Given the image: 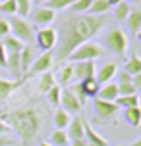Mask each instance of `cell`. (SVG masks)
Listing matches in <instances>:
<instances>
[{"mask_svg":"<svg viewBox=\"0 0 141 146\" xmlns=\"http://www.w3.org/2000/svg\"><path fill=\"white\" fill-rule=\"evenodd\" d=\"M128 4H141V0H126Z\"/></svg>","mask_w":141,"mask_h":146,"instance_id":"cell-46","label":"cell"},{"mask_svg":"<svg viewBox=\"0 0 141 146\" xmlns=\"http://www.w3.org/2000/svg\"><path fill=\"white\" fill-rule=\"evenodd\" d=\"M135 35H137V40H139V42H141V29L137 31V33H135Z\"/></svg>","mask_w":141,"mask_h":146,"instance_id":"cell-47","label":"cell"},{"mask_svg":"<svg viewBox=\"0 0 141 146\" xmlns=\"http://www.w3.org/2000/svg\"><path fill=\"white\" fill-rule=\"evenodd\" d=\"M126 23H128L130 33H134V35L141 29V10H139V8H132L130 15L126 17Z\"/></svg>","mask_w":141,"mask_h":146,"instance_id":"cell-20","label":"cell"},{"mask_svg":"<svg viewBox=\"0 0 141 146\" xmlns=\"http://www.w3.org/2000/svg\"><path fill=\"white\" fill-rule=\"evenodd\" d=\"M52 64H54V54H52V50L50 52H43L41 56L35 58V62H33L31 67H29V71L25 73L23 77L29 79V77H33V75H41V73H45V71H50Z\"/></svg>","mask_w":141,"mask_h":146,"instance_id":"cell-8","label":"cell"},{"mask_svg":"<svg viewBox=\"0 0 141 146\" xmlns=\"http://www.w3.org/2000/svg\"><path fill=\"white\" fill-rule=\"evenodd\" d=\"M0 12H2V14H10V15L17 14L15 0H0Z\"/></svg>","mask_w":141,"mask_h":146,"instance_id":"cell-34","label":"cell"},{"mask_svg":"<svg viewBox=\"0 0 141 146\" xmlns=\"http://www.w3.org/2000/svg\"><path fill=\"white\" fill-rule=\"evenodd\" d=\"M132 12V4H128L126 0L124 2H120L114 6V17H116V21H126V17L130 15Z\"/></svg>","mask_w":141,"mask_h":146,"instance_id":"cell-27","label":"cell"},{"mask_svg":"<svg viewBox=\"0 0 141 146\" xmlns=\"http://www.w3.org/2000/svg\"><path fill=\"white\" fill-rule=\"evenodd\" d=\"M31 21L39 25V27H50V23L56 19V12L45 6H37L35 10H31Z\"/></svg>","mask_w":141,"mask_h":146,"instance_id":"cell-9","label":"cell"},{"mask_svg":"<svg viewBox=\"0 0 141 146\" xmlns=\"http://www.w3.org/2000/svg\"><path fill=\"white\" fill-rule=\"evenodd\" d=\"M108 10H110L108 0H93L91 2V8H89V12L93 15H104Z\"/></svg>","mask_w":141,"mask_h":146,"instance_id":"cell-30","label":"cell"},{"mask_svg":"<svg viewBox=\"0 0 141 146\" xmlns=\"http://www.w3.org/2000/svg\"><path fill=\"white\" fill-rule=\"evenodd\" d=\"M72 92H74L75 98L79 100V104H81V106H85V102H87V96H85V94L81 92V88L77 87V85H74V87H72Z\"/></svg>","mask_w":141,"mask_h":146,"instance_id":"cell-36","label":"cell"},{"mask_svg":"<svg viewBox=\"0 0 141 146\" xmlns=\"http://www.w3.org/2000/svg\"><path fill=\"white\" fill-rule=\"evenodd\" d=\"M35 42H37V48H41L43 52H50L52 48H56L58 31L54 27H41L35 35Z\"/></svg>","mask_w":141,"mask_h":146,"instance_id":"cell-7","label":"cell"},{"mask_svg":"<svg viewBox=\"0 0 141 146\" xmlns=\"http://www.w3.org/2000/svg\"><path fill=\"white\" fill-rule=\"evenodd\" d=\"M60 106H62V110H66L68 113L72 115H79V111H81V104H79V100L75 98V94L72 92V88H66V90H62V96H60Z\"/></svg>","mask_w":141,"mask_h":146,"instance_id":"cell-10","label":"cell"},{"mask_svg":"<svg viewBox=\"0 0 141 146\" xmlns=\"http://www.w3.org/2000/svg\"><path fill=\"white\" fill-rule=\"evenodd\" d=\"M70 139H68V133L62 131V129H56V131L50 133V146H68Z\"/></svg>","mask_w":141,"mask_h":146,"instance_id":"cell-26","label":"cell"},{"mask_svg":"<svg viewBox=\"0 0 141 146\" xmlns=\"http://www.w3.org/2000/svg\"><path fill=\"white\" fill-rule=\"evenodd\" d=\"M2 44H4L6 52H21V48H23V42L17 40V38L12 36V35L4 36V38H2Z\"/></svg>","mask_w":141,"mask_h":146,"instance_id":"cell-28","label":"cell"},{"mask_svg":"<svg viewBox=\"0 0 141 146\" xmlns=\"http://www.w3.org/2000/svg\"><path fill=\"white\" fill-rule=\"evenodd\" d=\"M118 85V96H126V94H135L137 88H135L134 81L132 83H116Z\"/></svg>","mask_w":141,"mask_h":146,"instance_id":"cell-35","label":"cell"},{"mask_svg":"<svg viewBox=\"0 0 141 146\" xmlns=\"http://www.w3.org/2000/svg\"><path fill=\"white\" fill-rule=\"evenodd\" d=\"M101 56H103V48L99 46V42H95V40H85V42H81L68 56V62H89V60L95 62Z\"/></svg>","mask_w":141,"mask_h":146,"instance_id":"cell-6","label":"cell"},{"mask_svg":"<svg viewBox=\"0 0 141 146\" xmlns=\"http://www.w3.org/2000/svg\"><path fill=\"white\" fill-rule=\"evenodd\" d=\"M35 48L31 46V44H23L21 52H19V62H21V75H25V73L29 71L31 64L35 62Z\"/></svg>","mask_w":141,"mask_h":146,"instance_id":"cell-17","label":"cell"},{"mask_svg":"<svg viewBox=\"0 0 141 146\" xmlns=\"http://www.w3.org/2000/svg\"><path fill=\"white\" fill-rule=\"evenodd\" d=\"M70 119H72V115L68 113L66 110H62L58 108L56 111H54V125H56V129H62V131H66L68 129V125H70Z\"/></svg>","mask_w":141,"mask_h":146,"instance_id":"cell-23","label":"cell"},{"mask_svg":"<svg viewBox=\"0 0 141 146\" xmlns=\"http://www.w3.org/2000/svg\"><path fill=\"white\" fill-rule=\"evenodd\" d=\"M103 44L106 46V50L112 52L114 56H124L128 52V36L120 27H112L104 33Z\"/></svg>","mask_w":141,"mask_h":146,"instance_id":"cell-3","label":"cell"},{"mask_svg":"<svg viewBox=\"0 0 141 146\" xmlns=\"http://www.w3.org/2000/svg\"><path fill=\"white\" fill-rule=\"evenodd\" d=\"M6 62H8V52H6V48H4L2 40H0V67L6 69Z\"/></svg>","mask_w":141,"mask_h":146,"instance_id":"cell-38","label":"cell"},{"mask_svg":"<svg viewBox=\"0 0 141 146\" xmlns=\"http://www.w3.org/2000/svg\"><path fill=\"white\" fill-rule=\"evenodd\" d=\"M10 35L15 36L17 40H21L23 44H29L35 40V31H33V25H31L25 17H19V15H12L10 19Z\"/></svg>","mask_w":141,"mask_h":146,"instance_id":"cell-5","label":"cell"},{"mask_svg":"<svg viewBox=\"0 0 141 146\" xmlns=\"http://www.w3.org/2000/svg\"><path fill=\"white\" fill-rule=\"evenodd\" d=\"M2 121L10 127V131L17 135L21 146H31L41 131V115L35 108H19L12 111H0Z\"/></svg>","mask_w":141,"mask_h":146,"instance_id":"cell-2","label":"cell"},{"mask_svg":"<svg viewBox=\"0 0 141 146\" xmlns=\"http://www.w3.org/2000/svg\"><path fill=\"white\" fill-rule=\"evenodd\" d=\"M124 117H126V121L134 129H137V127H141V106H137V108H128L124 110Z\"/></svg>","mask_w":141,"mask_h":146,"instance_id":"cell-21","label":"cell"},{"mask_svg":"<svg viewBox=\"0 0 141 146\" xmlns=\"http://www.w3.org/2000/svg\"><path fill=\"white\" fill-rule=\"evenodd\" d=\"M8 35H10V23H8V19H0V38Z\"/></svg>","mask_w":141,"mask_h":146,"instance_id":"cell-37","label":"cell"},{"mask_svg":"<svg viewBox=\"0 0 141 146\" xmlns=\"http://www.w3.org/2000/svg\"><path fill=\"white\" fill-rule=\"evenodd\" d=\"M83 121H85V117H81V115H74L72 119H70V125H68V131H66L70 140H81V139H85Z\"/></svg>","mask_w":141,"mask_h":146,"instance_id":"cell-12","label":"cell"},{"mask_svg":"<svg viewBox=\"0 0 141 146\" xmlns=\"http://www.w3.org/2000/svg\"><path fill=\"white\" fill-rule=\"evenodd\" d=\"M141 102V96L135 92V94H126V96H118L114 104L118 106L120 110H128V108H137Z\"/></svg>","mask_w":141,"mask_h":146,"instance_id":"cell-19","label":"cell"},{"mask_svg":"<svg viewBox=\"0 0 141 146\" xmlns=\"http://www.w3.org/2000/svg\"><path fill=\"white\" fill-rule=\"evenodd\" d=\"M93 111H95V121L99 125H116V113L120 111V108L114 102L93 98Z\"/></svg>","mask_w":141,"mask_h":146,"instance_id":"cell-4","label":"cell"},{"mask_svg":"<svg viewBox=\"0 0 141 146\" xmlns=\"http://www.w3.org/2000/svg\"><path fill=\"white\" fill-rule=\"evenodd\" d=\"M124 71H128L132 77L137 75V73H141V56L137 52H134V54L130 56V60L126 62V66H124Z\"/></svg>","mask_w":141,"mask_h":146,"instance_id":"cell-24","label":"cell"},{"mask_svg":"<svg viewBox=\"0 0 141 146\" xmlns=\"http://www.w3.org/2000/svg\"><path fill=\"white\" fill-rule=\"evenodd\" d=\"M39 146H50V144H48V142H41Z\"/></svg>","mask_w":141,"mask_h":146,"instance_id":"cell-48","label":"cell"},{"mask_svg":"<svg viewBox=\"0 0 141 146\" xmlns=\"http://www.w3.org/2000/svg\"><path fill=\"white\" fill-rule=\"evenodd\" d=\"M54 85H56V77H54L50 71L41 73V77H39V85H37L41 92H46V90H48V88H52Z\"/></svg>","mask_w":141,"mask_h":146,"instance_id":"cell-25","label":"cell"},{"mask_svg":"<svg viewBox=\"0 0 141 146\" xmlns=\"http://www.w3.org/2000/svg\"><path fill=\"white\" fill-rule=\"evenodd\" d=\"M10 133V127H8L4 121H2V117H0V135H8Z\"/></svg>","mask_w":141,"mask_h":146,"instance_id":"cell-41","label":"cell"},{"mask_svg":"<svg viewBox=\"0 0 141 146\" xmlns=\"http://www.w3.org/2000/svg\"><path fill=\"white\" fill-rule=\"evenodd\" d=\"M58 83L62 87H68L72 81H74V64H66V66L60 67V73H58Z\"/></svg>","mask_w":141,"mask_h":146,"instance_id":"cell-22","label":"cell"},{"mask_svg":"<svg viewBox=\"0 0 141 146\" xmlns=\"http://www.w3.org/2000/svg\"><path fill=\"white\" fill-rule=\"evenodd\" d=\"M118 146H124V144H118Z\"/></svg>","mask_w":141,"mask_h":146,"instance_id":"cell-50","label":"cell"},{"mask_svg":"<svg viewBox=\"0 0 141 146\" xmlns=\"http://www.w3.org/2000/svg\"><path fill=\"white\" fill-rule=\"evenodd\" d=\"M97 98H99V100H106V102H114V100L118 98V85H116L114 81H108V83L101 85Z\"/></svg>","mask_w":141,"mask_h":146,"instance_id":"cell-16","label":"cell"},{"mask_svg":"<svg viewBox=\"0 0 141 146\" xmlns=\"http://www.w3.org/2000/svg\"><path fill=\"white\" fill-rule=\"evenodd\" d=\"M15 144V139L8 137V135H0V146H14Z\"/></svg>","mask_w":141,"mask_h":146,"instance_id":"cell-40","label":"cell"},{"mask_svg":"<svg viewBox=\"0 0 141 146\" xmlns=\"http://www.w3.org/2000/svg\"><path fill=\"white\" fill-rule=\"evenodd\" d=\"M15 6H17V14H19V17L29 15L31 10H33V6H31V0H15Z\"/></svg>","mask_w":141,"mask_h":146,"instance_id":"cell-33","label":"cell"},{"mask_svg":"<svg viewBox=\"0 0 141 146\" xmlns=\"http://www.w3.org/2000/svg\"><path fill=\"white\" fill-rule=\"evenodd\" d=\"M116 73H118V64H116V62H106V64L95 73V79L99 81V85H104V83H108V81L114 79Z\"/></svg>","mask_w":141,"mask_h":146,"instance_id":"cell-13","label":"cell"},{"mask_svg":"<svg viewBox=\"0 0 141 146\" xmlns=\"http://www.w3.org/2000/svg\"><path fill=\"white\" fill-rule=\"evenodd\" d=\"M116 77H118L120 83H132V81H134V77H132V75H130L128 71H124V69L116 73Z\"/></svg>","mask_w":141,"mask_h":146,"instance_id":"cell-39","label":"cell"},{"mask_svg":"<svg viewBox=\"0 0 141 146\" xmlns=\"http://www.w3.org/2000/svg\"><path fill=\"white\" fill-rule=\"evenodd\" d=\"M97 73V66L93 60L89 62H74V81L93 79Z\"/></svg>","mask_w":141,"mask_h":146,"instance_id":"cell-11","label":"cell"},{"mask_svg":"<svg viewBox=\"0 0 141 146\" xmlns=\"http://www.w3.org/2000/svg\"><path fill=\"white\" fill-rule=\"evenodd\" d=\"M120 2H124V0H108V4H110V8H112V6H116V4H120Z\"/></svg>","mask_w":141,"mask_h":146,"instance_id":"cell-45","label":"cell"},{"mask_svg":"<svg viewBox=\"0 0 141 146\" xmlns=\"http://www.w3.org/2000/svg\"><path fill=\"white\" fill-rule=\"evenodd\" d=\"M134 85H135V88H137V92H139L141 90V73L134 75Z\"/></svg>","mask_w":141,"mask_h":146,"instance_id":"cell-42","label":"cell"},{"mask_svg":"<svg viewBox=\"0 0 141 146\" xmlns=\"http://www.w3.org/2000/svg\"><path fill=\"white\" fill-rule=\"evenodd\" d=\"M77 87L81 88V92L87 98H97V94H99V88H101V85H99V81L93 77V79H83V81H77Z\"/></svg>","mask_w":141,"mask_h":146,"instance_id":"cell-18","label":"cell"},{"mask_svg":"<svg viewBox=\"0 0 141 146\" xmlns=\"http://www.w3.org/2000/svg\"><path fill=\"white\" fill-rule=\"evenodd\" d=\"M91 2L93 0H75L74 4L70 6V10H72V14H85V12H89Z\"/></svg>","mask_w":141,"mask_h":146,"instance_id":"cell-32","label":"cell"},{"mask_svg":"<svg viewBox=\"0 0 141 146\" xmlns=\"http://www.w3.org/2000/svg\"><path fill=\"white\" fill-rule=\"evenodd\" d=\"M83 131H85V140H87L91 146H108L106 139H104L101 133H97L95 129L91 127L89 121H83Z\"/></svg>","mask_w":141,"mask_h":146,"instance_id":"cell-14","label":"cell"},{"mask_svg":"<svg viewBox=\"0 0 141 146\" xmlns=\"http://www.w3.org/2000/svg\"><path fill=\"white\" fill-rule=\"evenodd\" d=\"M45 94H46V100H48V104H50V106H60V96H62V88H60L58 85H54L52 88H48Z\"/></svg>","mask_w":141,"mask_h":146,"instance_id":"cell-31","label":"cell"},{"mask_svg":"<svg viewBox=\"0 0 141 146\" xmlns=\"http://www.w3.org/2000/svg\"><path fill=\"white\" fill-rule=\"evenodd\" d=\"M108 23L106 15H68L62 19L58 31V42H56V54L54 62H66L68 56L85 40H91L93 36Z\"/></svg>","mask_w":141,"mask_h":146,"instance_id":"cell-1","label":"cell"},{"mask_svg":"<svg viewBox=\"0 0 141 146\" xmlns=\"http://www.w3.org/2000/svg\"><path fill=\"white\" fill-rule=\"evenodd\" d=\"M130 146H141V137H137V139H135V140H134V142H132Z\"/></svg>","mask_w":141,"mask_h":146,"instance_id":"cell-44","label":"cell"},{"mask_svg":"<svg viewBox=\"0 0 141 146\" xmlns=\"http://www.w3.org/2000/svg\"><path fill=\"white\" fill-rule=\"evenodd\" d=\"M74 2H75V0H45L41 6L50 8V10H54V12H60V10H66V8H70Z\"/></svg>","mask_w":141,"mask_h":146,"instance_id":"cell-29","label":"cell"},{"mask_svg":"<svg viewBox=\"0 0 141 146\" xmlns=\"http://www.w3.org/2000/svg\"><path fill=\"white\" fill-rule=\"evenodd\" d=\"M70 146H91V144L85 139H81V140H72V144H70Z\"/></svg>","mask_w":141,"mask_h":146,"instance_id":"cell-43","label":"cell"},{"mask_svg":"<svg viewBox=\"0 0 141 146\" xmlns=\"http://www.w3.org/2000/svg\"><path fill=\"white\" fill-rule=\"evenodd\" d=\"M43 2H45V0H37V4H43Z\"/></svg>","mask_w":141,"mask_h":146,"instance_id":"cell-49","label":"cell"},{"mask_svg":"<svg viewBox=\"0 0 141 146\" xmlns=\"http://www.w3.org/2000/svg\"><path fill=\"white\" fill-rule=\"evenodd\" d=\"M25 77H19V79L15 81H10V79H0V100H6L8 96L14 92L15 88H19L25 83Z\"/></svg>","mask_w":141,"mask_h":146,"instance_id":"cell-15","label":"cell"}]
</instances>
